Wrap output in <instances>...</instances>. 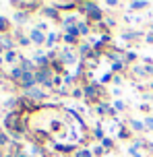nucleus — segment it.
<instances>
[{
	"instance_id": "obj_1",
	"label": "nucleus",
	"mask_w": 153,
	"mask_h": 157,
	"mask_svg": "<svg viewBox=\"0 0 153 157\" xmlns=\"http://www.w3.org/2000/svg\"><path fill=\"white\" fill-rule=\"evenodd\" d=\"M79 8H83V13H85L91 21H97V23L104 21V10H99V4H97V2H81Z\"/></svg>"
},
{
	"instance_id": "obj_2",
	"label": "nucleus",
	"mask_w": 153,
	"mask_h": 157,
	"mask_svg": "<svg viewBox=\"0 0 153 157\" xmlns=\"http://www.w3.org/2000/svg\"><path fill=\"white\" fill-rule=\"evenodd\" d=\"M35 81H37L40 85L52 87L54 85V72H52V68H50V66H46V68H37V71H35Z\"/></svg>"
},
{
	"instance_id": "obj_3",
	"label": "nucleus",
	"mask_w": 153,
	"mask_h": 157,
	"mask_svg": "<svg viewBox=\"0 0 153 157\" xmlns=\"http://www.w3.org/2000/svg\"><path fill=\"white\" fill-rule=\"evenodd\" d=\"M83 93L87 95V97H91V99L99 97V93H101V83H89V85H85Z\"/></svg>"
},
{
	"instance_id": "obj_4",
	"label": "nucleus",
	"mask_w": 153,
	"mask_h": 157,
	"mask_svg": "<svg viewBox=\"0 0 153 157\" xmlns=\"http://www.w3.org/2000/svg\"><path fill=\"white\" fill-rule=\"evenodd\" d=\"M29 39H31V44H35V46L46 44V35H44V31H41V29H33V31L29 33Z\"/></svg>"
},
{
	"instance_id": "obj_5",
	"label": "nucleus",
	"mask_w": 153,
	"mask_h": 157,
	"mask_svg": "<svg viewBox=\"0 0 153 157\" xmlns=\"http://www.w3.org/2000/svg\"><path fill=\"white\" fill-rule=\"evenodd\" d=\"M19 83H21L25 89H31V87H35V83H37V81H35V72H25L23 78H21Z\"/></svg>"
},
{
	"instance_id": "obj_6",
	"label": "nucleus",
	"mask_w": 153,
	"mask_h": 157,
	"mask_svg": "<svg viewBox=\"0 0 153 157\" xmlns=\"http://www.w3.org/2000/svg\"><path fill=\"white\" fill-rule=\"evenodd\" d=\"M27 97H31L35 101H41V99H46V93L37 87H31V89H27Z\"/></svg>"
},
{
	"instance_id": "obj_7",
	"label": "nucleus",
	"mask_w": 153,
	"mask_h": 157,
	"mask_svg": "<svg viewBox=\"0 0 153 157\" xmlns=\"http://www.w3.org/2000/svg\"><path fill=\"white\" fill-rule=\"evenodd\" d=\"M41 13H44L46 17H52V19H58V17H60V13H58V8L54 6V4H52V6H46Z\"/></svg>"
},
{
	"instance_id": "obj_8",
	"label": "nucleus",
	"mask_w": 153,
	"mask_h": 157,
	"mask_svg": "<svg viewBox=\"0 0 153 157\" xmlns=\"http://www.w3.org/2000/svg\"><path fill=\"white\" fill-rule=\"evenodd\" d=\"M17 120H19V114H10V116L6 118V128H10V130H13V128H19V126H17Z\"/></svg>"
},
{
	"instance_id": "obj_9",
	"label": "nucleus",
	"mask_w": 153,
	"mask_h": 157,
	"mask_svg": "<svg viewBox=\"0 0 153 157\" xmlns=\"http://www.w3.org/2000/svg\"><path fill=\"white\" fill-rule=\"evenodd\" d=\"M149 2L147 0H137V2H130V10H141V8H147Z\"/></svg>"
},
{
	"instance_id": "obj_10",
	"label": "nucleus",
	"mask_w": 153,
	"mask_h": 157,
	"mask_svg": "<svg viewBox=\"0 0 153 157\" xmlns=\"http://www.w3.org/2000/svg\"><path fill=\"white\" fill-rule=\"evenodd\" d=\"M130 128L137 130V132H143V130H145V124H143L141 120H135V118H132V120H130Z\"/></svg>"
},
{
	"instance_id": "obj_11",
	"label": "nucleus",
	"mask_w": 153,
	"mask_h": 157,
	"mask_svg": "<svg viewBox=\"0 0 153 157\" xmlns=\"http://www.w3.org/2000/svg\"><path fill=\"white\" fill-rule=\"evenodd\" d=\"M64 35H73V37H79V29H77V25H66V27H64Z\"/></svg>"
},
{
	"instance_id": "obj_12",
	"label": "nucleus",
	"mask_w": 153,
	"mask_h": 157,
	"mask_svg": "<svg viewBox=\"0 0 153 157\" xmlns=\"http://www.w3.org/2000/svg\"><path fill=\"white\" fill-rule=\"evenodd\" d=\"M77 29H79V35H87L89 33V23H77Z\"/></svg>"
},
{
	"instance_id": "obj_13",
	"label": "nucleus",
	"mask_w": 153,
	"mask_h": 157,
	"mask_svg": "<svg viewBox=\"0 0 153 157\" xmlns=\"http://www.w3.org/2000/svg\"><path fill=\"white\" fill-rule=\"evenodd\" d=\"M23 75H25V72L21 71V66H19V68H13V72H10V78H15V81H21V78H23Z\"/></svg>"
},
{
	"instance_id": "obj_14",
	"label": "nucleus",
	"mask_w": 153,
	"mask_h": 157,
	"mask_svg": "<svg viewBox=\"0 0 153 157\" xmlns=\"http://www.w3.org/2000/svg\"><path fill=\"white\" fill-rule=\"evenodd\" d=\"M139 35H141L139 31H124V33H122V37H124V39H137Z\"/></svg>"
},
{
	"instance_id": "obj_15",
	"label": "nucleus",
	"mask_w": 153,
	"mask_h": 157,
	"mask_svg": "<svg viewBox=\"0 0 153 157\" xmlns=\"http://www.w3.org/2000/svg\"><path fill=\"white\" fill-rule=\"evenodd\" d=\"M56 39H58V35H56V33H50V35H46V46H50V48H52Z\"/></svg>"
},
{
	"instance_id": "obj_16",
	"label": "nucleus",
	"mask_w": 153,
	"mask_h": 157,
	"mask_svg": "<svg viewBox=\"0 0 153 157\" xmlns=\"http://www.w3.org/2000/svg\"><path fill=\"white\" fill-rule=\"evenodd\" d=\"M75 157H93V153H91L89 149H81V151L75 153Z\"/></svg>"
},
{
	"instance_id": "obj_17",
	"label": "nucleus",
	"mask_w": 153,
	"mask_h": 157,
	"mask_svg": "<svg viewBox=\"0 0 153 157\" xmlns=\"http://www.w3.org/2000/svg\"><path fill=\"white\" fill-rule=\"evenodd\" d=\"M124 58H126L124 62H135V60H137V54H135V52H124Z\"/></svg>"
},
{
	"instance_id": "obj_18",
	"label": "nucleus",
	"mask_w": 153,
	"mask_h": 157,
	"mask_svg": "<svg viewBox=\"0 0 153 157\" xmlns=\"http://www.w3.org/2000/svg\"><path fill=\"white\" fill-rule=\"evenodd\" d=\"M79 52L81 54H91V46L89 44H83V46H79Z\"/></svg>"
},
{
	"instance_id": "obj_19",
	"label": "nucleus",
	"mask_w": 153,
	"mask_h": 157,
	"mask_svg": "<svg viewBox=\"0 0 153 157\" xmlns=\"http://www.w3.org/2000/svg\"><path fill=\"white\" fill-rule=\"evenodd\" d=\"M143 124H145V128H149V130H153V118L147 116L145 120H143Z\"/></svg>"
},
{
	"instance_id": "obj_20",
	"label": "nucleus",
	"mask_w": 153,
	"mask_h": 157,
	"mask_svg": "<svg viewBox=\"0 0 153 157\" xmlns=\"http://www.w3.org/2000/svg\"><path fill=\"white\" fill-rule=\"evenodd\" d=\"M101 147H104V149H112V147H114L112 139H104V141H101Z\"/></svg>"
},
{
	"instance_id": "obj_21",
	"label": "nucleus",
	"mask_w": 153,
	"mask_h": 157,
	"mask_svg": "<svg viewBox=\"0 0 153 157\" xmlns=\"http://www.w3.org/2000/svg\"><path fill=\"white\" fill-rule=\"evenodd\" d=\"M4 60H6V62H15V60H17V54H15V52H6Z\"/></svg>"
},
{
	"instance_id": "obj_22",
	"label": "nucleus",
	"mask_w": 153,
	"mask_h": 157,
	"mask_svg": "<svg viewBox=\"0 0 153 157\" xmlns=\"http://www.w3.org/2000/svg\"><path fill=\"white\" fill-rule=\"evenodd\" d=\"M112 108H114V112H116V110H118V112H122V110H124V101H120V99H118V101H114V105H112Z\"/></svg>"
},
{
	"instance_id": "obj_23",
	"label": "nucleus",
	"mask_w": 153,
	"mask_h": 157,
	"mask_svg": "<svg viewBox=\"0 0 153 157\" xmlns=\"http://www.w3.org/2000/svg\"><path fill=\"white\" fill-rule=\"evenodd\" d=\"M122 66H124V62L122 60H116V62H112V71H122Z\"/></svg>"
},
{
	"instance_id": "obj_24",
	"label": "nucleus",
	"mask_w": 153,
	"mask_h": 157,
	"mask_svg": "<svg viewBox=\"0 0 153 157\" xmlns=\"http://www.w3.org/2000/svg\"><path fill=\"white\" fill-rule=\"evenodd\" d=\"M19 44H21V46H29V44H31V39L25 37V35H21V37H19Z\"/></svg>"
},
{
	"instance_id": "obj_25",
	"label": "nucleus",
	"mask_w": 153,
	"mask_h": 157,
	"mask_svg": "<svg viewBox=\"0 0 153 157\" xmlns=\"http://www.w3.org/2000/svg\"><path fill=\"white\" fill-rule=\"evenodd\" d=\"M93 134H95L97 139H101V141L105 139V136H104V130H101V128H95V130H93Z\"/></svg>"
},
{
	"instance_id": "obj_26",
	"label": "nucleus",
	"mask_w": 153,
	"mask_h": 157,
	"mask_svg": "<svg viewBox=\"0 0 153 157\" xmlns=\"http://www.w3.org/2000/svg\"><path fill=\"white\" fill-rule=\"evenodd\" d=\"M135 72L137 75H147V68L145 66H135Z\"/></svg>"
},
{
	"instance_id": "obj_27",
	"label": "nucleus",
	"mask_w": 153,
	"mask_h": 157,
	"mask_svg": "<svg viewBox=\"0 0 153 157\" xmlns=\"http://www.w3.org/2000/svg\"><path fill=\"white\" fill-rule=\"evenodd\" d=\"M128 153H130L132 157H141V153H139V149H135V147H130V149H128Z\"/></svg>"
},
{
	"instance_id": "obj_28",
	"label": "nucleus",
	"mask_w": 153,
	"mask_h": 157,
	"mask_svg": "<svg viewBox=\"0 0 153 157\" xmlns=\"http://www.w3.org/2000/svg\"><path fill=\"white\" fill-rule=\"evenodd\" d=\"M64 41H66V44H75L77 37H73V35H64Z\"/></svg>"
},
{
	"instance_id": "obj_29",
	"label": "nucleus",
	"mask_w": 153,
	"mask_h": 157,
	"mask_svg": "<svg viewBox=\"0 0 153 157\" xmlns=\"http://www.w3.org/2000/svg\"><path fill=\"white\" fill-rule=\"evenodd\" d=\"M108 81H112V75H104V77H101V85L108 83Z\"/></svg>"
},
{
	"instance_id": "obj_30",
	"label": "nucleus",
	"mask_w": 153,
	"mask_h": 157,
	"mask_svg": "<svg viewBox=\"0 0 153 157\" xmlns=\"http://www.w3.org/2000/svg\"><path fill=\"white\" fill-rule=\"evenodd\" d=\"M93 153H95V155H101V153H104V147H101V145H99V147H95V149H93Z\"/></svg>"
},
{
	"instance_id": "obj_31",
	"label": "nucleus",
	"mask_w": 153,
	"mask_h": 157,
	"mask_svg": "<svg viewBox=\"0 0 153 157\" xmlns=\"http://www.w3.org/2000/svg\"><path fill=\"white\" fill-rule=\"evenodd\" d=\"M6 29V19H0V31H4Z\"/></svg>"
},
{
	"instance_id": "obj_32",
	"label": "nucleus",
	"mask_w": 153,
	"mask_h": 157,
	"mask_svg": "<svg viewBox=\"0 0 153 157\" xmlns=\"http://www.w3.org/2000/svg\"><path fill=\"white\" fill-rule=\"evenodd\" d=\"M15 19H17V21H25V13H17Z\"/></svg>"
},
{
	"instance_id": "obj_33",
	"label": "nucleus",
	"mask_w": 153,
	"mask_h": 157,
	"mask_svg": "<svg viewBox=\"0 0 153 157\" xmlns=\"http://www.w3.org/2000/svg\"><path fill=\"white\" fill-rule=\"evenodd\" d=\"M118 4H120V2H116V0H110V2H108V6H110V8H116Z\"/></svg>"
},
{
	"instance_id": "obj_34",
	"label": "nucleus",
	"mask_w": 153,
	"mask_h": 157,
	"mask_svg": "<svg viewBox=\"0 0 153 157\" xmlns=\"http://www.w3.org/2000/svg\"><path fill=\"white\" fill-rule=\"evenodd\" d=\"M6 143H8V139L4 136V134H0V145H6Z\"/></svg>"
},
{
	"instance_id": "obj_35",
	"label": "nucleus",
	"mask_w": 153,
	"mask_h": 157,
	"mask_svg": "<svg viewBox=\"0 0 153 157\" xmlns=\"http://www.w3.org/2000/svg\"><path fill=\"white\" fill-rule=\"evenodd\" d=\"M145 68H147V75H153V66H151V64H149V66H145Z\"/></svg>"
},
{
	"instance_id": "obj_36",
	"label": "nucleus",
	"mask_w": 153,
	"mask_h": 157,
	"mask_svg": "<svg viewBox=\"0 0 153 157\" xmlns=\"http://www.w3.org/2000/svg\"><path fill=\"white\" fill-rule=\"evenodd\" d=\"M147 41H149V44H153V33H149V35H147Z\"/></svg>"
},
{
	"instance_id": "obj_37",
	"label": "nucleus",
	"mask_w": 153,
	"mask_h": 157,
	"mask_svg": "<svg viewBox=\"0 0 153 157\" xmlns=\"http://www.w3.org/2000/svg\"><path fill=\"white\" fill-rule=\"evenodd\" d=\"M19 157H29V155H23V153H21V155H19Z\"/></svg>"
},
{
	"instance_id": "obj_38",
	"label": "nucleus",
	"mask_w": 153,
	"mask_h": 157,
	"mask_svg": "<svg viewBox=\"0 0 153 157\" xmlns=\"http://www.w3.org/2000/svg\"><path fill=\"white\" fill-rule=\"evenodd\" d=\"M2 62H4V60H2V56H0V64H2Z\"/></svg>"
},
{
	"instance_id": "obj_39",
	"label": "nucleus",
	"mask_w": 153,
	"mask_h": 157,
	"mask_svg": "<svg viewBox=\"0 0 153 157\" xmlns=\"http://www.w3.org/2000/svg\"><path fill=\"white\" fill-rule=\"evenodd\" d=\"M0 52H2V46H0Z\"/></svg>"
},
{
	"instance_id": "obj_40",
	"label": "nucleus",
	"mask_w": 153,
	"mask_h": 157,
	"mask_svg": "<svg viewBox=\"0 0 153 157\" xmlns=\"http://www.w3.org/2000/svg\"><path fill=\"white\" fill-rule=\"evenodd\" d=\"M0 157H2V155H0Z\"/></svg>"
}]
</instances>
